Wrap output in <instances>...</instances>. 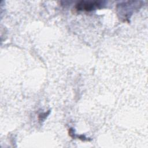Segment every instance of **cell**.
I'll return each mask as SVG.
<instances>
[{
	"instance_id": "cell-1",
	"label": "cell",
	"mask_w": 148,
	"mask_h": 148,
	"mask_svg": "<svg viewBox=\"0 0 148 148\" xmlns=\"http://www.w3.org/2000/svg\"><path fill=\"white\" fill-rule=\"evenodd\" d=\"M101 3L99 1H82L76 4L75 9L77 11L90 12L96 8H100Z\"/></svg>"
},
{
	"instance_id": "cell-2",
	"label": "cell",
	"mask_w": 148,
	"mask_h": 148,
	"mask_svg": "<svg viewBox=\"0 0 148 148\" xmlns=\"http://www.w3.org/2000/svg\"><path fill=\"white\" fill-rule=\"evenodd\" d=\"M49 111L47 112V113H46V112H45V113H41V114H39V116H38V118H39V120H44L46 117H47V116L49 114Z\"/></svg>"
}]
</instances>
